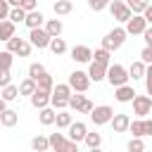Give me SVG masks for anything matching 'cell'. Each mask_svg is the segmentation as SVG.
Masks as SVG:
<instances>
[{
    "mask_svg": "<svg viewBox=\"0 0 152 152\" xmlns=\"http://www.w3.org/2000/svg\"><path fill=\"white\" fill-rule=\"evenodd\" d=\"M104 78H107L114 88L128 83V74H126V69H124L121 64H107V69H104Z\"/></svg>",
    "mask_w": 152,
    "mask_h": 152,
    "instance_id": "1",
    "label": "cell"
},
{
    "mask_svg": "<svg viewBox=\"0 0 152 152\" xmlns=\"http://www.w3.org/2000/svg\"><path fill=\"white\" fill-rule=\"evenodd\" d=\"M124 40H126V31L124 28H112L104 38H102V48L104 50H119L121 45H124Z\"/></svg>",
    "mask_w": 152,
    "mask_h": 152,
    "instance_id": "2",
    "label": "cell"
},
{
    "mask_svg": "<svg viewBox=\"0 0 152 152\" xmlns=\"http://www.w3.org/2000/svg\"><path fill=\"white\" fill-rule=\"evenodd\" d=\"M66 86H69L71 90H76V93H86V90H88V86H90V78H88V74H86V71H71V74H69V81H66Z\"/></svg>",
    "mask_w": 152,
    "mask_h": 152,
    "instance_id": "3",
    "label": "cell"
},
{
    "mask_svg": "<svg viewBox=\"0 0 152 152\" xmlns=\"http://www.w3.org/2000/svg\"><path fill=\"white\" fill-rule=\"evenodd\" d=\"M7 52L19 55V57H28V52H31V43H28V40H24V38L12 36V38L7 40Z\"/></svg>",
    "mask_w": 152,
    "mask_h": 152,
    "instance_id": "4",
    "label": "cell"
},
{
    "mask_svg": "<svg viewBox=\"0 0 152 152\" xmlns=\"http://www.w3.org/2000/svg\"><path fill=\"white\" fill-rule=\"evenodd\" d=\"M112 114H114V109H112L109 104H100V107H93V109H90V121H93L95 126H102V124H109Z\"/></svg>",
    "mask_w": 152,
    "mask_h": 152,
    "instance_id": "5",
    "label": "cell"
},
{
    "mask_svg": "<svg viewBox=\"0 0 152 152\" xmlns=\"http://www.w3.org/2000/svg\"><path fill=\"white\" fill-rule=\"evenodd\" d=\"M109 12H112V17H114L116 21H124V24H126V21L131 19V10L126 7L124 0H112V2H109Z\"/></svg>",
    "mask_w": 152,
    "mask_h": 152,
    "instance_id": "6",
    "label": "cell"
},
{
    "mask_svg": "<svg viewBox=\"0 0 152 152\" xmlns=\"http://www.w3.org/2000/svg\"><path fill=\"white\" fill-rule=\"evenodd\" d=\"M48 40H50V36L45 33V28H31L28 31V43H31V48H38V50H43V48H48Z\"/></svg>",
    "mask_w": 152,
    "mask_h": 152,
    "instance_id": "7",
    "label": "cell"
},
{
    "mask_svg": "<svg viewBox=\"0 0 152 152\" xmlns=\"http://www.w3.org/2000/svg\"><path fill=\"white\" fill-rule=\"evenodd\" d=\"M145 28H147V21L142 19V14H131V19L126 21V28H124V31L135 36V33H142Z\"/></svg>",
    "mask_w": 152,
    "mask_h": 152,
    "instance_id": "8",
    "label": "cell"
},
{
    "mask_svg": "<svg viewBox=\"0 0 152 152\" xmlns=\"http://www.w3.org/2000/svg\"><path fill=\"white\" fill-rule=\"evenodd\" d=\"M150 109H152V100H150L147 95H135V97H133V112H135L138 116H147Z\"/></svg>",
    "mask_w": 152,
    "mask_h": 152,
    "instance_id": "9",
    "label": "cell"
},
{
    "mask_svg": "<svg viewBox=\"0 0 152 152\" xmlns=\"http://www.w3.org/2000/svg\"><path fill=\"white\" fill-rule=\"evenodd\" d=\"M66 131H69V140H74V142L83 140V138H86V133H88V128H86V124H83V121H71V124L66 126Z\"/></svg>",
    "mask_w": 152,
    "mask_h": 152,
    "instance_id": "10",
    "label": "cell"
},
{
    "mask_svg": "<svg viewBox=\"0 0 152 152\" xmlns=\"http://www.w3.org/2000/svg\"><path fill=\"white\" fill-rule=\"evenodd\" d=\"M28 97H31V107H36V109H43V107L50 104V93H48V90H38V88H36Z\"/></svg>",
    "mask_w": 152,
    "mask_h": 152,
    "instance_id": "11",
    "label": "cell"
},
{
    "mask_svg": "<svg viewBox=\"0 0 152 152\" xmlns=\"http://www.w3.org/2000/svg\"><path fill=\"white\" fill-rule=\"evenodd\" d=\"M90 55H93V50L88 45H74V50H71L74 62H90Z\"/></svg>",
    "mask_w": 152,
    "mask_h": 152,
    "instance_id": "12",
    "label": "cell"
},
{
    "mask_svg": "<svg viewBox=\"0 0 152 152\" xmlns=\"http://www.w3.org/2000/svg\"><path fill=\"white\" fill-rule=\"evenodd\" d=\"M128 114H112V119H109V124H112V128L116 131V133H124L126 128H128Z\"/></svg>",
    "mask_w": 152,
    "mask_h": 152,
    "instance_id": "13",
    "label": "cell"
},
{
    "mask_svg": "<svg viewBox=\"0 0 152 152\" xmlns=\"http://www.w3.org/2000/svg\"><path fill=\"white\" fill-rule=\"evenodd\" d=\"M114 95H116L119 102H131V100L135 97V90H133L128 83H124V86H116V93H114Z\"/></svg>",
    "mask_w": 152,
    "mask_h": 152,
    "instance_id": "14",
    "label": "cell"
},
{
    "mask_svg": "<svg viewBox=\"0 0 152 152\" xmlns=\"http://www.w3.org/2000/svg\"><path fill=\"white\" fill-rule=\"evenodd\" d=\"M43 14L38 12V10H31V12H26V17H24V24L28 26V28H38L40 24H43Z\"/></svg>",
    "mask_w": 152,
    "mask_h": 152,
    "instance_id": "15",
    "label": "cell"
},
{
    "mask_svg": "<svg viewBox=\"0 0 152 152\" xmlns=\"http://www.w3.org/2000/svg\"><path fill=\"white\" fill-rule=\"evenodd\" d=\"M17 121H19V114H17L14 109H2V112H0V124H2V126L12 128V126H17Z\"/></svg>",
    "mask_w": 152,
    "mask_h": 152,
    "instance_id": "16",
    "label": "cell"
},
{
    "mask_svg": "<svg viewBox=\"0 0 152 152\" xmlns=\"http://www.w3.org/2000/svg\"><path fill=\"white\" fill-rule=\"evenodd\" d=\"M104 69H107V66H102V64H97V62H90V66H88V78L95 81V83L102 81V78H104Z\"/></svg>",
    "mask_w": 152,
    "mask_h": 152,
    "instance_id": "17",
    "label": "cell"
},
{
    "mask_svg": "<svg viewBox=\"0 0 152 152\" xmlns=\"http://www.w3.org/2000/svg\"><path fill=\"white\" fill-rule=\"evenodd\" d=\"M33 81H36V88H38V90H48V93H50V90H52V86H55V83H52V76H50V74H45V71H43L40 76H36Z\"/></svg>",
    "mask_w": 152,
    "mask_h": 152,
    "instance_id": "18",
    "label": "cell"
},
{
    "mask_svg": "<svg viewBox=\"0 0 152 152\" xmlns=\"http://www.w3.org/2000/svg\"><path fill=\"white\" fill-rule=\"evenodd\" d=\"M145 71H147V69H145V64H142V62H133V64L128 66V71H126V74H128V78L138 81V78H142V76H145Z\"/></svg>",
    "mask_w": 152,
    "mask_h": 152,
    "instance_id": "19",
    "label": "cell"
},
{
    "mask_svg": "<svg viewBox=\"0 0 152 152\" xmlns=\"http://www.w3.org/2000/svg\"><path fill=\"white\" fill-rule=\"evenodd\" d=\"M12 36H14V24H12L10 19H2V21H0V40L7 43Z\"/></svg>",
    "mask_w": 152,
    "mask_h": 152,
    "instance_id": "20",
    "label": "cell"
},
{
    "mask_svg": "<svg viewBox=\"0 0 152 152\" xmlns=\"http://www.w3.org/2000/svg\"><path fill=\"white\" fill-rule=\"evenodd\" d=\"M48 48H50L55 55H62V52H66V43H64V38H59V36L50 38V40H48Z\"/></svg>",
    "mask_w": 152,
    "mask_h": 152,
    "instance_id": "21",
    "label": "cell"
},
{
    "mask_svg": "<svg viewBox=\"0 0 152 152\" xmlns=\"http://www.w3.org/2000/svg\"><path fill=\"white\" fill-rule=\"evenodd\" d=\"M90 59H93V62H97V64H102V66H107V64H109V50L97 48V50L90 55Z\"/></svg>",
    "mask_w": 152,
    "mask_h": 152,
    "instance_id": "22",
    "label": "cell"
},
{
    "mask_svg": "<svg viewBox=\"0 0 152 152\" xmlns=\"http://www.w3.org/2000/svg\"><path fill=\"white\" fill-rule=\"evenodd\" d=\"M5 102H12V100H17L19 97V88L17 86H12V83H7V86H2V95H0Z\"/></svg>",
    "mask_w": 152,
    "mask_h": 152,
    "instance_id": "23",
    "label": "cell"
},
{
    "mask_svg": "<svg viewBox=\"0 0 152 152\" xmlns=\"http://www.w3.org/2000/svg\"><path fill=\"white\" fill-rule=\"evenodd\" d=\"M38 119H40V124H43V126H52V124H55V109L43 107V109L38 112Z\"/></svg>",
    "mask_w": 152,
    "mask_h": 152,
    "instance_id": "24",
    "label": "cell"
},
{
    "mask_svg": "<svg viewBox=\"0 0 152 152\" xmlns=\"http://www.w3.org/2000/svg\"><path fill=\"white\" fill-rule=\"evenodd\" d=\"M45 33H48L50 38L59 36V33H62V21H59V19H50V21L45 24Z\"/></svg>",
    "mask_w": 152,
    "mask_h": 152,
    "instance_id": "25",
    "label": "cell"
},
{
    "mask_svg": "<svg viewBox=\"0 0 152 152\" xmlns=\"http://www.w3.org/2000/svg\"><path fill=\"white\" fill-rule=\"evenodd\" d=\"M52 10H55V14H69L74 10V5H71V0H57L52 5Z\"/></svg>",
    "mask_w": 152,
    "mask_h": 152,
    "instance_id": "26",
    "label": "cell"
},
{
    "mask_svg": "<svg viewBox=\"0 0 152 152\" xmlns=\"http://www.w3.org/2000/svg\"><path fill=\"white\" fill-rule=\"evenodd\" d=\"M126 131H131V133H133V138H142V135H145V126H142V121H140V119L128 121V128H126Z\"/></svg>",
    "mask_w": 152,
    "mask_h": 152,
    "instance_id": "27",
    "label": "cell"
},
{
    "mask_svg": "<svg viewBox=\"0 0 152 152\" xmlns=\"http://www.w3.org/2000/svg\"><path fill=\"white\" fill-rule=\"evenodd\" d=\"M71 121H74L71 114H66V112H55V124H57V128H66Z\"/></svg>",
    "mask_w": 152,
    "mask_h": 152,
    "instance_id": "28",
    "label": "cell"
},
{
    "mask_svg": "<svg viewBox=\"0 0 152 152\" xmlns=\"http://www.w3.org/2000/svg\"><path fill=\"white\" fill-rule=\"evenodd\" d=\"M66 138H64V133H50V138H48V145L55 150V152H59V147H62V142H64Z\"/></svg>",
    "mask_w": 152,
    "mask_h": 152,
    "instance_id": "29",
    "label": "cell"
},
{
    "mask_svg": "<svg viewBox=\"0 0 152 152\" xmlns=\"http://www.w3.org/2000/svg\"><path fill=\"white\" fill-rule=\"evenodd\" d=\"M50 145H48V138H43V135H36L33 140H31V150L33 152H45Z\"/></svg>",
    "mask_w": 152,
    "mask_h": 152,
    "instance_id": "30",
    "label": "cell"
},
{
    "mask_svg": "<svg viewBox=\"0 0 152 152\" xmlns=\"http://www.w3.org/2000/svg\"><path fill=\"white\" fill-rule=\"evenodd\" d=\"M33 90H36V81L33 78H24L19 83V95H31Z\"/></svg>",
    "mask_w": 152,
    "mask_h": 152,
    "instance_id": "31",
    "label": "cell"
},
{
    "mask_svg": "<svg viewBox=\"0 0 152 152\" xmlns=\"http://www.w3.org/2000/svg\"><path fill=\"white\" fill-rule=\"evenodd\" d=\"M52 95H57V97H66L69 100V95H71V88L66 86V83H57V86H52V90H50Z\"/></svg>",
    "mask_w": 152,
    "mask_h": 152,
    "instance_id": "32",
    "label": "cell"
},
{
    "mask_svg": "<svg viewBox=\"0 0 152 152\" xmlns=\"http://www.w3.org/2000/svg\"><path fill=\"white\" fill-rule=\"evenodd\" d=\"M24 17H26V12H24L21 7H12V10H10V14H7V19H10L12 24H19V21H24Z\"/></svg>",
    "mask_w": 152,
    "mask_h": 152,
    "instance_id": "33",
    "label": "cell"
},
{
    "mask_svg": "<svg viewBox=\"0 0 152 152\" xmlns=\"http://www.w3.org/2000/svg\"><path fill=\"white\" fill-rule=\"evenodd\" d=\"M126 7L131 10V14H142V10L147 7L142 0H126Z\"/></svg>",
    "mask_w": 152,
    "mask_h": 152,
    "instance_id": "34",
    "label": "cell"
},
{
    "mask_svg": "<svg viewBox=\"0 0 152 152\" xmlns=\"http://www.w3.org/2000/svg\"><path fill=\"white\" fill-rule=\"evenodd\" d=\"M83 100H86V95H78V93H74V95H69V100H66V104L71 107V109H81V104H83Z\"/></svg>",
    "mask_w": 152,
    "mask_h": 152,
    "instance_id": "35",
    "label": "cell"
},
{
    "mask_svg": "<svg viewBox=\"0 0 152 152\" xmlns=\"http://www.w3.org/2000/svg\"><path fill=\"white\" fill-rule=\"evenodd\" d=\"M83 140H86V145H88V147H100V142H102V135L93 131V133H86V138H83Z\"/></svg>",
    "mask_w": 152,
    "mask_h": 152,
    "instance_id": "36",
    "label": "cell"
},
{
    "mask_svg": "<svg viewBox=\"0 0 152 152\" xmlns=\"http://www.w3.org/2000/svg\"><path fill=\"white\" fill-rule=\"evenodd\" d=\"M126 147H128V152H145V142L140 138H131Z\"/></svg>",
    "mask_w": 152,
    "mask_h": 152,
    "instance_id": "37",
    "label": "cell"
},
{
    "mask_svg": "<svg viewBox=\"0 0 152 152\" xmlns=\"http://www.w3.org/2000/svg\"><path fill=\"white\" fill-rule=\"evenodd\" d=\"M12 62H14V57H12V52H7V50H2V52H0V69H10V66H12Z\"/></svg>",
    "mask_w": 152,
    "mask_h": 152,
    "instance_id": "38",
    "label": "cell"
},
{
    "mask_svg": "<svg viewBox=\"0 0 152 152\" xmlns=\"http://www.w3.org/2000/svg\"><path fill=\"white\" fill-rule=\"evenodd\" d=\"M43 71H45V66H43L40 62H33V64L28 66V78H36V76H40Z\"/></svg>",
    "mask_w": 152,
    "mask_h": 152,
    "instance_id": "39",
    "label": "cell"
},
{
    "mask_svg": "<svg viewBox=\"0 0 152 152\" xmlns=\"http://www.w3.org/2000/svg\"><path fill=\"white\" fill-rule=\"evenodd\" d=\"M50 104L55 109H64L66 107V97H57V95H50Z\"/></svg>",
    "mask_w": 152,
    "mask_h": 152,
    "instance_id": "40",
    "label": "cell"
},
{
    "mask_svg": "<svg viewBox=\"0 0 152 152\" xmlns=\"http://www.w3.org/2000/svg\"><path fill=\"white\" fill-rule=\"evenodd\" d=\"M59 152H78V142H74V140H64L62 147H59Z\"/></svg>",
    "mask_w": 152,
    "mask_h": 152,
    "instance_id": "41",
    "label": "cell"
},
{
    "mask_svg": "<svg viewBox=\"0 0 152 152\" xmlns=\"http://www.w3.org/2000/svg\"><path fill=\"white\" fill-rule=\"evenodd\" d=\"M107 5H109L107 0H88V7H90V10H95V12H100V10H104Z\"/></svg>",
    "mask_w": 152,
    "mask_h": 152,
    "instance_id": "42",
    "label": "cell"
},
{
    "mask_svg": "<svg viewBox=\"0 0 152 152\" xmlns=\"http://www.w3.org/2000/svg\"><path fill=\"white\" fill-rule=\"evenodd\" d=\"M140 62H142V64H150V62H152V48H147V45L142 48V52H140Z\"/></svg>",
    "mask_w": 152,
    "mask_h": 152,
    "instance_id": "43",
    "label": "cell"
},
{
    "mask_svg": "<svg viewBox=\"0 0 152 152\" xmlns=\"http://www.w3.org/2000/svg\"><path fill=\"white\" fill-rule=\"evenodd\" d=\"M7 83H12V74H10V69H0V88Z\"/></svg>",
    "mask_w": 152,
    "mask_h": 152,
    "instance_id": "44",
    "label": "cell"
},
{
    "mask_svg": "<svg viewBox=\"0 0 152 152\" xmlns=\"http://www.w3.org/2000/svg\"><path fill=\"white\" fill-rule=\"evenodd\" d=\"M24 12H31V10H36V0H21V5H19Z\"/></svg>",
    "mask_w": 152,
    "mask_h": 152,
    "instance_id": "45",
    "label": "cell"
},
{
    "mask_svg": "<svg viewBox=\"0 0 152 152\" xmlns=\"http://www.w3.org/2000/svg\"><path fill=\"white\" fill-rule=\"evenodd\" d=\"M7 14H10V5H7L5 0H0V21L7 19Z\"/></svg>",
    "mask_w": 152,
    "mask_h": 152,
    "instance_id": "46",
    "label": "cell"
},
{
    "mask_svg": "<svg viewBox=\"0 0 152 152\" xmlns=\"http://www.w3.org/2000/svg\"><path fill=\"white\" fill-rule=\"evenodd\" d=\"M142 38H145V45L152 48V28H145V31H142Z\"/></svg>",
    "mask_w": 152,
    "mask_h": 152,
    "instance_id": "47",
    "label": "cell"
},
{
    "mask_svg": "<svg viewBox=\"0 0 152 152\" xmlns=\"http://www.w3.org/2000/svg\"><path fill=\"white\" fill-rule=\"evenodd\" d=\"M90 109H93V102H90V100H88V97H86V100H83V104H81V109H78V112H83V114H90Z\"/></svg>",
    "mask_w": 152,
    "mask_h": 152,
    "instance_id": "48",
    "label": "cell"
},
{
    "mask_svg": "<svg viewBox=\"0 0 152 152\" xmlns=\"http://www.w3.org/2000/svg\"><path fill=\"white\" fill-rule=\"evenodd\" d=\"M142 78H145V88H147V93H152V74H150V71H145V76H142Z\"/></svg>",
    "mask_w": 152,
    "mask_h": 152,
    "instance_id": "49",
    "label": "cell"
},
{
    "mask_svg": "<svg viewBox=\"0 0 152 152\" xmlns=\"http://www.w3.org/2000/svg\"><path fill=\"white\" fill-rule=\"evenodd\" d=\"M142 126H145V135H152V121H150V119H145V121H142Z\"/></svg>",
    "mask_w": 152,
    "mask_h": 152,
    "instance_id": "50",
    "label": "cell"
},
{
    "mask_svg": "<svg viewBox=\"0 0 152 152\" xmlns=\"http://www.w3.org/2000/svg\"><path fill=\"white\" fill-rule=\"evenodd\" d=\"M5 2H7L10 7H19V5H21V0H5Z\"/></svg>",
    "mask_w": 152,
    "mask_h": 152,
    "instance_id": "51",
    "label": "cell"
},
{
    "mask_svg": "<svg viewBox=\"0 0 152 152\" xmlns=\"http://www.w3.org/2000/svg\"><path fill=\"white\" fill-rule=\"evenodd\" d=\"M2 109H7V102H5L2 97H0V112H2Z\"/></svg>",
    "mask_w": 152,
    "mask_h": 152,
    "instance_id": "52",
    "label": "cell"
},
{
    "mask_svg": "<svg viewBox=\"0 0 152 152\" xmlns=\"http://www.w3.org/2000/svg\"><path fill=\"white\" fill-rule=\"evenodd\" d=\"M90 152H102V150L100 147H90Z\"/></svg>",
    "mask_w": 152,
    "mask_h": 152,
    "instance_id": "53",
    "label": "cell"
},
{
    "mask_svg": "<svg viewBox=\"0 0 152 152\" xmlns=\"http://www.w3.org/2000/svg\"><path fill=\"white\" fill-rule=\"evenodd\" d=\"M142 2H145V5H150V0H142Z\"/></svg>",
    "mask_w": 152,
    "mask_h": 152,
    "instance_id": "54",
    "label": "cell"
},
{
    "mask_svg": "<svg viewBox=\"0 0 152 152\" xmlns=\"http://www.w3.org/2000/svg\"><path fill=\"white\" fill-rule=\"evenodd\" d=\"M107 2H112V0H107Z\"/></svg>",
    "mask_w": 152,
    "mask_h": 152,
    "instance_id": "55",
    "label": "cell"
},
{
    "mask_svg": "<svg viewBox=\"0 0 152 152\" xmlns=\"http://www.w3.org/2000/svg\"><path fill=\"white\" fill-rule=\"evenodd\" d=\"M0 126H2V124H0Z\"/></svg>",
    "mask_w": 152,
    "mask_h": 152,
    "instance_id": "56",
    "label": "cell"
}]
</instances>
